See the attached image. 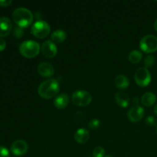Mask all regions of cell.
Wrapping results in <instances>:
<instances>
[{"mask_svg": "<svg viewBox=\"0 0 157 157\" xmlns=\"http://www.w3.org/2000/svg\"><path fill=\"white\" fill-rule=\"evenodd\" d=\"M60 90V84L55 78H49L40 84L38 93L41 98L48 100L55 98Z\"/></svg>", "mask_w": 157, "mask_h": 157, "instance_id": "obj_1", "label": "cell"}, {"mask_svg": "<svg viewBox=\"0 0 157 157\" xmlns=\"http://www.w3.org/2000/svg\"><path fill=\"white\" fill-rule=\"evenodd\" d=\"M33 14L29 9L19 7L15 9L12 13V19L18 27L24 29L30 25L33 21Z\"/></svg>", "mask_w": 157, "mask_h": 157, "instance_id": "obj_2", "label": "cell"}, {"mask_svg": "<svg viewBox=\"0 0 157 157\" xmlns=\"http://www.w3.org/2000/svg\"><path fill=\"white\" fill-rule=\"evenodd\" d=\"M41 52L39 43L33 40H27L19 45V52L26 58H33Z\"/></svg>", "mask_w": 157, "mask_h": 157, "instance_id": "obj_3", "label": "cell"}, {"mask_svg": "<svg viewBox=\"0 0 157 157\" xmlns=\"http://www.w3.org/2000/svg\"><path fill=\"white\" fill-rule=\"evenodd\" d=\"M51 27L47 21L44 20L36 21L31 28V32L36 38L42 39L48 36L50 34Z\"/></svg>", "mask_w": 157, "mask_h": 157, "instance_id": "obj_4", "label": "cell"}, {"mask_svg": "<svg viewBox=\"0 0 157 157\" xmlns=\"http://www.w3.org/2000/svg\"><path fill=\"white\" fill-rule=\"evenodd\" d=\"M71 101L75 105L78 107H85L90 104L92 101V96L87 90H78L73 93Z\"/></svg>", "mask_w": 157, "mask_h": 157, "instance_id": "obj_5", "label": "cell"}, {"mask_svg": "<svg viewBox=\"0 0 157 157\" xmlns=\"http://www.w3.org/2000/svg\"><path fill=\"white\" fill-rule=\"evenodd\" d=\"M140 48L145 53H153L157 51V37L147 35L143 37L140 41Z\"/></svg>", "mask_w": 157, "mask_h": 157, "instance_id": "obj_6", "label": "cell"}, {"mask_svg": "<svg viewBox=\"0 0 157 157\" xmlns=\"http://www.w3.org/2000/svg\"><path fill=\"white\" fill-rule=\"evenodd\" d=\"M134 79L139 86L143 87H147L151 82V75L147 67H141L135 72Z\"/></svg>", "mask_w": 157, "mask_h": 157, "instance_id": "obj_7", "label": "cell"}, {"mask_svg": "<svg viewBox=\"0 0 157 157\" xmlns=\"http://www.w3.org/2000/svg\"><path fill=\"white\" fill-rule=\"evenodd\" d=\"M11 152L16 156H21L27 153L29 145L24 140H17L14 141L11 145Z\"/></svg>", "mask_w": 157, "mask_h": 157, "instance_id": "obj_8", "label": "cell"}, {"mask_svg": "<svg viewBox=\"0 0 157 157\" xmlns=\"http://www.w3.org/2000/svg\"><path fill=\"white\" fill-rule=\"evenodd\" d=\"M41 52L45 58H52L58 53V48L52 40H47L41 45Z\"/></svg>", "mask_w": 157, "mask_h": 157, "instance_id": "obj_9", "label": "cell"}, {"mask_svg": "<svg viewBox=\"0 0 157 157\" xmlns=\"http://www.w3.org/2000/svg\"><path fill=\"white\" fill-rule=\"evenodd\" d=\"M144 116V109L140 106L136 105L131 107L127 113V118L133 123H137Z\"/></svg>", "mask_w": 157, "mask_h": 157, "instance_id": "obj_10", "label": "cell"}, {"mask_svg": "<svg viewBox=\"0 0 157 157\" xmlns=\"http://www.w3.org/2000/svg\"><path fill=\"white\" fill-rule=\"evenodd\" d=\"M37 71L39 74L40 76L44 77V78H50L53 76L55 74V68L51 63L44 61L38 64L37 67Z\"/></svg>", "mask_w": 157, "mask_h": 157, "instance_id": "obj_11", "label": "cell"}, {"mask_svg": "<svg viewBox=\"0 0 157 157\" xmlns=\"http://www.w3.org/2000/svg\"><path fill=\"white\" fill-rule=\"evenodd\" d=\"M12 29V21L7 17L0 18V37H6L11 33Z\"/></svg>", "mask_w": 157, "mask_h": 157, "instance_id": "obj_12", "label": "cell"}, {"mask_svg": "<svg viewBox=\"0 0 157 157\" xmlns=\"http://www.w3.org/2000/svg\"><path fill=\"white\" fill-rule=\"evenodd\" d=\"M74 138L78 144H84L88 141L89 138H90V133L87 129L82 127V128L78 129L75 132Z\"/></svg>", "mask_w": 157, "mask_h": 157, "instance_id": "obj_13", "label": "cell"}, {"mask_svg": "<svg viewBox=\"0 0 157 157\" xmlns=\"http://www.w3.org/2000/svg\"><path fill=\"white\" fill-rule=\"evenodd\" d=\"M69 104V96L67 94H61L54 100V105L59 110L64 109Z\"/></svg>", "mask_w": 157, "mask_h": 157, "instance_id": "obj_14", "label": "cell"}, {"mask_svg": "<svg viewBox=\"0 0 157 157\" xmlns=\"http://www.w3.org/2000/svg\"><path fill=\"white\" fill-rule=\"evenodd\" d=\"M115 101L118 106L126 108L130 105V97L124 92H118L115 94Z\"/></svg>", "mask_w": 157, "mask_h": 157, "instance_id": "obj_15", "label": "cell"}, {"mask_svg": "<svg viewBox=\"0 0 157 157\" xmlns=\"http://www.w3.org/2000/svg\"><path fill=\"white\" fill-rule=\"evenodd\" d=\"M156 96L152 92H147L141 97V103L146 107H151L156 103Z\"/></svg>", "mask_w": 157, "mask_h": 157, "instance_id": "obj_16", "label": "cell"}, {"mask_svg": "<svg viewBox=\"0 0 157 157\" xmlns=\"http://www.w3.org/2000/svg\"><path fill=\"white\" fill-rule=\"evenodd\" d=\"M130 81L128 78L123 75H119L115 78V85L118 89L125 90L129 87Z\"/></svg>", "mask_w": 157, "mask_h": 157, "instance_id": "obj_17", "label": "cell"}, {"mask_svg": "<svg viewBox=\"0 0 157 157\" xmlns=\"http://www.w3.org/2000/svg\"><path fill=\"white\" fill-rule=\"evenodd\" d=\"M66 38L67 34L62 29H57L51 35V39L54 43H62L65 41Z\"/></svg>", "mask_w": 157, "mask_h": 157, "instance_id": "obj_18", "label": "cell"}, {"mask_svg": "<svg viewBox=\"0 0 157 157\" xmlns=\"http://www.w3.org/2000/svg\"><path fill=\"white\" fill-rule=\"evenodd\" d=\"M142 58L143 54L137 50L132 51L128 55V60L132 64H138L142 60Z\"/></svg>", "mask_w": 157, "mask_h": 157, "instance_id": "obj_19", "label": "cell"}, {"mask_svg": "<svg viewBox=\"0 0 157 157\" xmlns=\"http://www.w3.org/2000/svg\"><path fill=\"white\" fill-rule=\"evenodd\" d=\"M155 62H156V59H155V57L153 55H147L145 58V61H144L145 67L148 68V67H153L155 64Z\"/></svg>", "mask_w": 157, "mask_h": 157, "instance_id": "obj_20", "label": "cell"}, {"mask_svg": "<svg viewBox=\"0 0 157 157\" xmlns=\"http://www.w3.org/2000/svg\"><path fill=\"white\" fill-rule=\"evenodd\" d=\"M92 155H93V157H104L105 156V150L101 147H97L94 149Z\"/></svg>", "mask_w": 157, "mask_h": 157, "instance_id": "obj_21", "label": "cell"}, {"mask_svg": "<svg viewBox=\"0 0 157 157\" xmlns=\"http://www.w3.org/2000/svg\"><path fill=\"white\" fill-rule=\"evenodd\" d=\"M100 125H101V122L98 119H93L88 123V127L91 130H97L99 128Z\"/></svg>", "mask_w": 157, "mask_h": 157, "instance_id": "obj_22", "label": "cell"}, {"mask_svg": "<svg viewBox=\"0 0 157 157\" xmlns=\"http://www.w3.org/2000/svg\"><path fill=\"white\" fill-rule=\"evenodd\" d=\"M13 35L15 38H21V37L24 35V31L21 28L16 27L13 31Z\"/></svg>", "mask_w": 157, "mask_h": 157, "instance_id": "obj_23", "label": "cell"}, {"mask_svg": "<svg viewBox=\"0 0 157 157\" xmlns=\"http://www.w3.org/2000/svg\"><path fill=\"white\" fill-rule=\"evenodd\" d=\"M145 122H146V124H147V125L150 126V127H153V126L156 125V120L154 117L149 116L147 117Z\"/></svg>", "mask_w": 157, "mask_h": 157, "instance_id": "obj_24", "label": "cell"}, {"mask_svg": "<svg viewBox=\"0 0 157 157\" xmlns=\"http://www.w3.org/2000/svg\"><path fill=\"white\" fill-rule=\"evenodd\" d=\"M0 157H10L9 151L5 147L0 146Z\"/></svg>", "mask_w": 157, "mask_h": 157, "instance_id": "obj_25", "label": "cell"}, {"mask_svg": "<svg viewBox=\"0 0 157 157\" xmlns=\"http://www.w3.org/2000/svg\"><path fill=\"white\" fill-rule=\"evenodd\" d=\"M12 0H0V6L2 7H7L12 4Z\"/></svg>", "mask_w": 157, "mask_h": 157, "instance_id": "obj_26", "label": "cell"}, {"mask_svg": "<svg viewBox=\"0 0 157 157\" xmlns=\"http://www.w3.org/2000/svg\"><path fill=\"white\" fill-rule=\"evenodd\" d=\"M6 42L4 39L0 38V52H2L6 49Z\"/></svg>", "mask_w": 157, "mask_h": 157, "instance_id": "obj_27", "label": "cell"}, {"mask_svg": "<svg viewBox=\"0 0 157 157\" xmlns=\"http://www.w3.org/2000/svg\"><path fill=\"white\" fill-rule=\"evenodd\" d=\"M153 27H154V29L157 32V19L155 21L154 25H153Z\"/></svg>", "mask_w": 157, "mask_h": 157, "instance_id": "obj_28", "label": "cell"}, {"mask_svg": "<svg viewBox=\"0 0 157 157\" xmlns=\"http://www.w3.org/2000/svg\"><path fill=\"white\" fill-rule=\"evenodd\" d=\"M154 113L157 116V104H156V106L154 107Z\"/></svg>", "mask_w": 157, "mask_h": 157, "instance_id": "obj_29", "label": "cell"}, {"mask_svg": "<svg viewBox=\"0 0 157 157\" xmlns=\"http://www.w3.org/2000/svg\"><path fill=\"white\" fill-rule=\"evenodd\" d=\"M104 157H113V156H111V155H107V156H105Z\"/></svg>", "mask_w": 157, "mask_h": 157, "instance_id": "obj_30", "label": "cell"}, {"mask_svg": "<svg viewBox=\"0 0 157 157\" xmlns=\"http://www.w3.org/2000/svg\"><path fill=\"white\" fill-rule=\"evenodd\" d=\"M156 133H157V127H156Z\"/></svg>", "mask_w": 157, "mask_h": 157, "instance_id": "obj_31", "label": "cell"}]
</instances>
